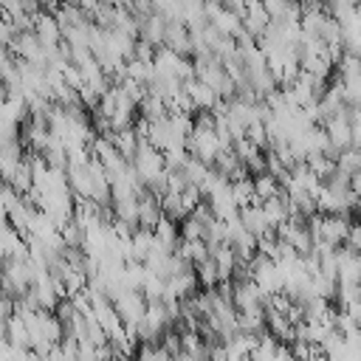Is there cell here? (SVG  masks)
I'll return each mask as SVG.
<instances>
[{"label":"cell","mask_w":361,"mask_h":361,"mask_svg":"<svg viewBox=\"0 0 361 361\" xmlns=\"http://www.w3.org/2000/svg\"><path fill=\"white\" fill-rule=\"evenodd\" d=\"M231 195H234V203H237L240 209H243V206L257 203V200H254V180H251L248 175H243V178L231 180Z\"/></svg>","instance_id":"9c48e42d"},{"label":"cell","mask_w":361,"mask_h":361,"mask_svg":"<svg viewBox=\"0 0 361 361\" xmlns=\"http://www.w3.org/2000/svg\"><path fill=\"white\" fill-rule=\"evenodd\" d=\"M113 307H116L121 324H124L130 333H135V327L141 324V319H144L149 302H147V296H144L138 288H130V290H121V293L113 296Z\"/></svg>","instance_id":"6da1fadb"},{"label":"cell","mask_w":361,"mask_h":361,"mask_svg":"<svg viewBox=\"0 0 361 361\" xmlns=\"http://www.w3.org/2000/svg\"><path fill=\"white\" fill-rule=\"evenodd\" d=\"M183 93H186V99L192 102V110L195 113H209V110H214L217 107V93L209 87V85H203L200 79H192V82H186L183 85Z\"/></svg>","instance_id":"7a4b0ae2"},{"label":"cell","mask_w":361,"mask_h":361,"mask_svg":"<svg viewBox=\"0 0 361 361\" xmlns=\"http://www.w3.org/2000/svg\"><path fill=\"white\" fill-rule=\"evenodd\" d=\"M135 361H172V355L164 350L161 341H152V344H141L135 350Z\"/></svg>","instance_id":"30bf717a"},{"label":"cell","mask_w":361,"mask_h":361,"mask_svg":"<svg viewBox=\"0 0 361 361\" xmlns=\"http://www.w3.org/2000/svg\"><path fill=\"white\" fill-rule=\"evenodd\" d=\"M254 180V200H271V197H276L279 192H282V186H279V180L274 178V175H268V172H262V175H257V178H251Z\"/></svg>","instance_id":"52a82bcc"},{"label":"cell","mask_w":361,"mask_h":361,"mask_svg":"<svg viewBox=\"0 0 361 361\" xmlns=\"http://www.w3.org/2000/svg\"><path fill=\"white\" fill-rule=\"evenodd\" d=\"M195 276H197V285H203V288H217L220 285V276H217V268H214V262H212V257L206 259V262H200V265H195Z\"/></svg>","instance_id":"8fae6325"},{"label":"cell","mask_w":361,"mask_h":361,"mask_svg":"<svg viewBox=\"0 0 361 361\" xmlns=\"http://www.w3.org/2000/svg\"><path fill=\"white\" fill-rule=\"evenodd\" d=\"M6 99H8V90H6V85L0 82V104H6Z\"/></svg>","instance_id":"5bb4252c"},{"label":"cell","mask_w":361,"mask_h":361,"mask_svg":"<svg viewBox=\"0 0 361 361\" xmlns=\"http://www.w3.org/2000/svg\"><path fill=\"white\" fill-rule=\"evenodd\" d=\"M350 186H353V195H355V197H358V200H361V172H358V175H353V178H350Z\"/></svg>","instance_id":"4fadbf2b"},{"label":"cell","mask_w":361,"mask_h":361,"mask_svg":"<svg viewBox=\"0 0 361 361\" xmlns=\"http://www.w3.org/2000/svg\"><path fill=\"white\" fill-rule=\"evenodd\" d=\"M344 248H350V251L361 254V223H350V231H347Z\"/></svg>","instance_id":"7c38bea8"},{"label":"cell","mask_w":361,"mask_h":361,"mask_svg":"<svg viewBox=\"0 0 361 361\" xmlns=\"http://www.w3.org/2000/svg\"><path fill=\"white\" fill-rule=\"evenodd\" d=\"M34 34H37V39L42 42V48H56L59 39H62V28H59V23H56L54 17H48V14H39V17H37V23H34Z\"/></svg>","instance_id":"5b68a950"},{"label":"cell","mask_w":361,"mask_h":361,"mask_svg":"<svg viewBox=\"0 0 361 361\" xmlns=\"http://www.w3.org/2000/svg\"><path fill=\"white\" fill-rule=\"evenodd\" d=\"M228 361H254L251 355H237V358H228Z\"/></svg>","instance_id":"9a60e30c"},{"label":"cell","mask_w":361,"mask_h":361,"mask_svg":"<svg viewBox=\"0 0 361 361\" xmlns=\"http://www.w3.org/2000/svg\"><path fill=\"white\" fill-rule=\"evenodd\" d=\"M237 220L243 223V228L248 231V234H254V237H262L271 226H268V220H265V214H262V206L259 203H251V206H243L240 209V214H237Z\"/></svg>","instance_id":"277c9868"},{"label":"cell","mask_w":361,"mask_h":361,"mask_svg":"<svg viewBox=\"0 0 361 361\" xmlns=\"http://www.w3.org/2000/svg\"><path fill=\"white\" fill-rule=\"evenodd\" d=\"M6 344L14 347V350H28V327L14 313L6 319Z\"/></svg>","instance_id":"8992f818"},{"label":"cell","mask_w":361,"mask_h":361,"mask_svg":"<svg viewBox=\"0 0 361 361\" xmlns=\"http://www.w3.org/2000/svg\"><path fill=\"white\" fill-rule=\"evenodd\" d=\"M336 169H338V172H344L347 178L358 175V172H361V149H355V147L341 149V152L336 155Z\"/></svg>","instance_id":"ba28073f"},{"label":"cell","mask_w":361,"mask_h":361,"mask_svg":"<svg viewBox=\"0 0 361 361\" xmlns=\"http://www.w3.org/2000/svg\"><path fill=\"white\" fill-rule=\"evenodd\" d=\"M161 217H164V212H161V200L144 189V192L138 195V226H144V228L152 231V228L158 226Z\"/></svg>","instance_id":"3957f363"}]
</instances>
